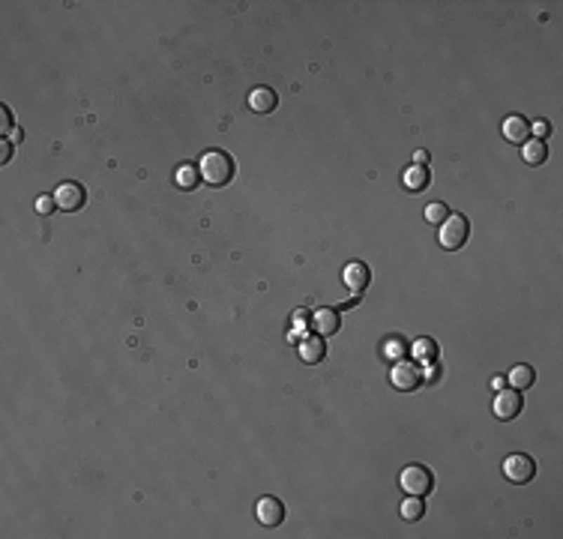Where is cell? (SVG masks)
Listing matches in <instances>:
<instances>
[{"label":"cell","mask_w":563,"mask_h":539,"mask_svg":"<svg viewBox=\"0 0 563 539\" xmlns=\"http://www.w3.org/2000/svg\"><path fill=\"white\" fill-rule=\"evenodd\" d=\"M390 380H392V387H396V390L413 392V390L423 387L425 372L420 368V363H402V359H399V363L390 368Z\"/></svg>","instance_id":"cell-5"},{"label":"cell","mask_w":563,"mask_h":539,"mask_svg":"<svg viewBox=\"0 0 563 539\" xmlns=\"http://www.w3.org/2000/svg\"><path fill=\"white\" fill-rule=\"evenodd\" d=\"M429 183H432L429 168L413 165V168H408V171L402 174V186L408 189V192H425V186H429Z\"/></svg>","instance_id":"cell-14"},{"label":"cell","mask_w":563,"mask_h":539,"mask_svg":"<svg viewBox=\"0 0 563 539\" xmlns=\"http://www.w3.org/2000/svg\"><path fill=\"white\" fill-rule=\"evenodd\" d=\"M491 387H494V392H498V390L503 387V378H501V375H494V378H491Z\"/></svg>","instance_id":"cell-27"},{"label":"cell","mask_w":563,"mask_h":539,"mask_svg":"<svg viewBox=\"0 0 563 539\" xmlns=\"http://www.w3.org/2000/svg\"><path fill=\"white\" fill-rule=\"evenodd\" d=\"M0 120H4V126H0V129H4L6 135H13V129H15V123H13V114H9V108L4 105V108H0Z\"/></svg>","instance_id":"cell-23"},{"label":"cell","mask_w":563,"mask_h":539,"mask_svg":"<svg viewBox=\"0 0 563 539\" xmlns=\"http://www.w3.org/2000/svg\"><path fill=\"white\" fill-rule=\"evenodd\" d=\"M531 132H536L539 141H545L548 135H551V123L548 120H536V123H531Z\"/></svg>","instance_id":"cell-22"},{"label":"cell","mask_w":563,"mask_h":539,"mask_svg":"<svg viewBox=\"0 0 563 539\" xmlns=\"http://www.w3.org/2000/svg\"><path fill=\"white\" fill-rule=\"evenodd\" d=\"M21 138H25V132H21V129H13V135H9V141H13V144H18Z\"/></svg>","instance_id":"cell-26"},{"label":"cell","mask_w":563,"mask_h":539,"mask_svg":"<svg viewBox=\"0 0 563 539\" xmlns=\"http://www.w3.org/2000/svg\"><path fill=\"white\" fill-rule=\"evenodd\" d=\"M503 138L510 141V144H522L524 141H531V123H527L522 114H512V117H506L503 120Z\"/></svg>","instance_id":"cell-11"},{"label":"cell","mask_w":563,"mask_h":539,"mask_svg":"<svg viewBox=\"0 0 563 539\" xmlns=\"http://www.w3.org/2000/svg\"><path fill=\"white\" fill-rule=\"evenodd\" d=\"M413 354L420 359H425V363H435L437 359V342L435 339H420L413 345Z\"/></svg>","instance_id":"cell-20"},{"label":"cell","mask_w":563,"mask_h":539,"mask_svg":"<svg viewBox=\"0 0 563 539\" xmlns=\"http://www.w3.org/2000/svg\"><path fill=\"white\" fill-rule=\"evenodd\" d=\"M503 477L515 482V486H527L534 477H536V462L524 453H512L503 458Z\"/></svg>","instance_id":"cell-4"},{"label":"cell","mask_w":563,"mask_h":539,"mask_svg":"<svg viewBox=\"0 0 563 539\" xmlns=\"http://www.w3.org/2000/svg\"><path fill=\"white\" fill-rule=\"evenodd\" d=\"M522 159L527 162V165H543L545 159H548V147H545V141H539V138H531V141H524L522 144Z\"/></svg>","instance_id":"cell-15"},{"label":"cell","mask_w":563,"mask_h":539,"mask_svg":"<svg viewBox=\"0 0 563 539\" xmlns=\"http://www.w3.org/2000/svg\"><path fill=\"white\" fill-rule=\"evenodd\" d=\"M470 237V222L461 216V213H449L446 222H441V231H437V240L446 252H458L461 246Z\"/></svg>","instance_id":"cell-2"},{"label":"cell","mask_w":563,"mask_h":539,"mask_svg":"<svg viewBox=\"0 0 563 539\" xmlns=\"http://www.w3.org/2000/svg\"><path fill=\"white\" fill-rule=\"evenodd\" d=\"M312 327L318 330V335H333V333H339V327H342V318H339V312L336 309H318L312 314Z\"/></svg>","instance_id":"cell-13"},{"label":"cell","mask_w":563,"mask_h":539,"mask_svg":"<svg viewBox=\"0 0 563 539\" xmlns=\"http://www.w3.org/2000/svg\"><path fill=\"white\" fill-rule=\"evenodd\" d=\"M13 159V141L4 138V144H0V162H9Z\"/></svg>","instance_id":"cell-24"},{"label":"cell","mask_w":563,"mask_h":539,"mask_svg":"<svg viewBox=\"0 0 563 539\" xmlns=\"http://www.w3.org/2000/svg\"><path fill=\"white\" fill-rule=\"evenodd\" d=\"M413 165L429 168V153H425V150H416V153H413Z\"/></svg>","instance_id":"cell-25"},{"label":"cell","mask_w":563,"mask_h":539,"mask_svg":"<svg viewBox=\"0 0 563 539\" xmlns=\"http://www.w3.org/2000/svg\"><path fill=\"white\" fill-rule=\"evenodd\" d=\"M198 171H201V180H204V183H210L213 189H222L234 180L237 165H234V156L228 150H207L201 156Z\"/></svg>","instance_id":"cell-1"},{"label":"cell","mask_w":563,"mask_h":539,"mask_svg":"<svg viewBox=\"0 0 563 539\" xmlns=\"http://www.w3.org/2000/svg\"><path fill=\"white\" fill-rule=\"evenodd\" d=\"M297 351L306 366H318L326 359V342H324V335H306V339L297 345Z\"/></svg>","instance_id":"cell-10"},{"label":"cell","mask_w":563,"mask_h":539,"mask_svg":"<svg viewBox=\"0 0 563 539\" xmlns=\"http://www.w3.org/2000/svg\"><path fill=\"white\" fill-rule=\"evenodd\" d=\"M174 183H177V189H186V192H192V189L201 183V171H198L195 165H189V162L177 165V171H174Z\"/></svg>","instance_id":"cell-16"},{"label":"cell","mask_w":563,"mask_h":539,"mask_svg":"<svg viewBox=\"0 0 563 539\" xmlns=\"http://www.w3.org/2000/svg\"><path fill=\"white\" fill-rule=\"evenodd\" d=\"M522 408H524V399H522L519 390H501L498 396H494V404H491L494 417L503 420V422H510V420L519 417Z\"/></svg>","instance_id":"cell-6"},{"label":"cell","mask_w":563,"mask_h":539,"mask_svg":"<svg viewBox=\"0 0 563 539\" xmlns=\"http://www.w3.org/2000/svg\"><path fill=\"white\" fill-rule=\"evenodd\" d=\"M342 282L354 297H359L371 282V270L363 261H351V264H345V270H342Z\"/></svg>","instance_id":"cell-9"},{"label":"cell","mask_w":563,"mask_h":539,"mask_svg":"<svg viewBox=\"0 0 563 539\" xmlns=\"http://www.w3.org/2000/svg\"><path fill=\"white\" fill-rule=\"evenodd\" d=\"M276 105H279V96L273 87H255L249 93V108L255 114H270V111H276Z\"/></svg>","instance_id":"cell-12"},{"label":"cell","mask_w":563,"mask_h":539,"mask_svg":"<svg viewBox=\"0 0 563 539\" xmlns=\"http://www.w3.org/2000/svg\"><path fill=\"white\" fill-rule=\"evenodd\" d=\"M399 512H402V519H404V521H420L423 515H425V503H423L420 498H416V494H411L408 500H402Z\"/></svg>","instance_id":"cell-18"},{"label":"cell","mask_w":563,"mask_h":539,"mask_svg":"<svg viewBox=\"0 0 563 539\" xmlns=\"http://www.w3.org/2000/svg\"><path fill=\"white\" fill-rule=\"evenodd\" d=\"M54 201H58V207L66 210V213H78L84 204H87V192L81 183H75V180H66V183L58 186V192H54Z\"/></svg>","instance_id":"cell-7"},{"label":"cell","mask_w":563,"mask_h":539,"mask_svg":"<svg viewBox=\"0 0 563 539\" xmlns=\"http://www.w3.org/2000/svg\"><path fill=\"white\" fill-rule=\"evenodd\" d=\"M255 519L264 527H279L285 521V503L279 498H273V494H267V498H261L255 503Z\"/></svg>","instance_id":"cell-8"},{"label":"cell","mask_w":563,"mask_h":539,"mask_svg":"<svg viewBox=\"0 0 563 539\" xmlns=\"http://www.w3.org/2000/svg\"><path fill=\"white\" fill-rule=\"evenodd\" d=\"M399 486L408 491V494H416V498H425L432 488H435V474L425 465H408L399 474Z\"/></svg>","instance_id":"cell-3"},{"label":"cell","mask_w":563,"mask_h":539,"mask_svg":"<svg viewBox=\"0 0 563 539\" xmlns=\"http://www.w3.org/2000/svg\"><path fill=\"white\" fill-rule=\"evenodd\" d=\"M446 216H449V207L441 204V201L425 204V222H429V225H441V222H446Z\"/></svg>","instance_id":"cell-19"},{"label":"cell","mask_w":563,"mask_h":539,"mask_svg":"<svg viewBox=\"0 0 563 539\" xmlns=\"http://www.w3.org/2000/svg\"><path fill=\"white\" fill-rule=\"evenodd\" d=\"M510 384H512V390H531L534 384H536V372H534V366H527V363H522V366H515L512 372H510Z\"/></svg>","instance_id":"cell-17"},{"label":"cell","mask_w":563,"mask_h":539,"mask_svg":"<svg viewBox=\"0 0 563 539\" xmlns=\"http://www.w3.org/2000/svg\"><path fill=\"white\" fill-rule=\"evenodd\" d=\"M58 210V201H54V195H39L37 198V213H42V216H48V213Z\"/></svg>","instance_id":"cell-21"}]
</instances>
